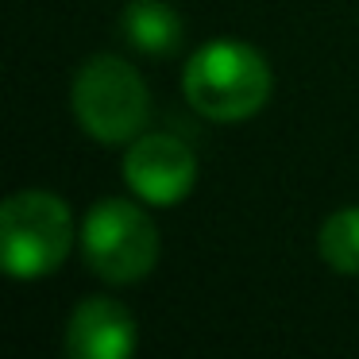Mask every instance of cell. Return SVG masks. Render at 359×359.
I'll use <instances>...</instances> for the list:
<instances>
[{"label": "cell", "mask_w": 359, "mask_h": 359, "mask_svg": "<svg viewBox=\"0 0 359 359\" xmlns=\"http://www.w3.org/2000/svg\"><path fill=\"white\" fill-rule=\"evenodd\" d=\"M271 62L263 58V50L243 39L201 43L182 70V93L189 109L217 124H240L259 116L271 101Z\"/></svg>", "instance_id": "1"}, {"label": "cell", "mask_w": 359, "mask_h": 359, "mask_svg": "<svg viewBox=\"0 0 359 359\" xmlns=\"http://www.w3.org/2000/svg\"><path fill=\"white\" fill-rule=\"evenodd\" d=\"M74 236L70 205L50 189H20L0 205V259L16 282L55 274L70 255Z\"/></svg>", "instance_id": "2"}, {"label": "cell", "mask_w": 359, "mask_h": 359, "mask_svg": "<svg viewBox=\"0 0 359 359\" xmlns=\"http://www.w3.org/2000/svg\"><path fill=\"white\" fill-rule=\"evenodd\" d=\"M70 104L81 132L97 143H132L151 116V93L143 74L120 55H93L74 74Z\"/></svg>", "instance_id": "3"}, {"label": "cell", "mask_w": 359, "mask_h": 359, "mask_svg": "<svg viewBox=\"0 0 359 359\" xmlns=\"http://www.w3.org/2000/svg\"><path fill=\"white\" fill-rule=\"evenodd\" d=\"M78 240L86 266L109 286H132L147 278L163 251L151 212L124 197H101L81 220Z\"/></svg>", "instance_id": "4"}, {"label": "cell", "mask_w": 359, "mask_h": 359, "mask_svg": "<svg viewBox=\"0 0 359 359\" xmlns=\"http://www.w3.org/2000/svg\"><path fill=\"white\" fill-rule=\"evenodd\" d=\"M124 182L143 205L170 209L197 182V155L170 132H143L124 151Z\"/></svg>", "instance_id": "5"}, {"label": "cell", "mask_w": 359, "mask_h": 359, "mask_svg": "<svg viewBox=\"0 0 359 359\" xmlns=\"http://www.w3.org/2000/svg\"><path fill=\"white\" fill-rule=\"evenodd\" d=\"M135 344H140L135 317L116 297H86L70 313L66 351L74 359H128Z\"/></svg>", "instance_id": "6"}, {"label": "cell", "mask_w": 359, "mask_h": 359, "mask_svg": "<svg viewBox=\"0 0 359 359\" xmlns=\"http://www.w3.org/2000/svg\"><path fill=\"white\" fill-rule=\"evenodd\" d=\"M120 32L140 55L151 58H170L186 39V24L166 0H128L120 12Z\"/></svg>", "instance_id": "7"}, {"label": "cell", "mask_w": 359, "mask_h": 359, "mask_svg": "<svg viewBox=\"0 0 359 359\" xmlns=\"http://www.w3.org/2000/svg\"><path fill=\"white\" fill-rule=\"evenodd\" d=\"M320 259L328 263V271L336 274H359V205H348V209H336L332 217L320 224L317 236Z\"/></svg>", "instance_id": "8"}]
</instances>
